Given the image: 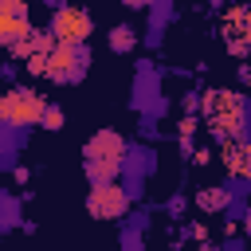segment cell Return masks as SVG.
Here are the masks:
<instances>
[{"label": "cell", "instance_id": "obj_1", "mask_svg": "<svg viewBox=\"0 0 251 251\" xmlns=\"http://www.w3.org/2000/svg\"><path fill=\"white\" fill-rule=\"evenodd\" d=\"M55 31H59L63 39H78V35L86 31V20H82L78 12H59V20H55Z\"/></svg>", "mask_w": 251, "mask_h": 251}]
</instances>
